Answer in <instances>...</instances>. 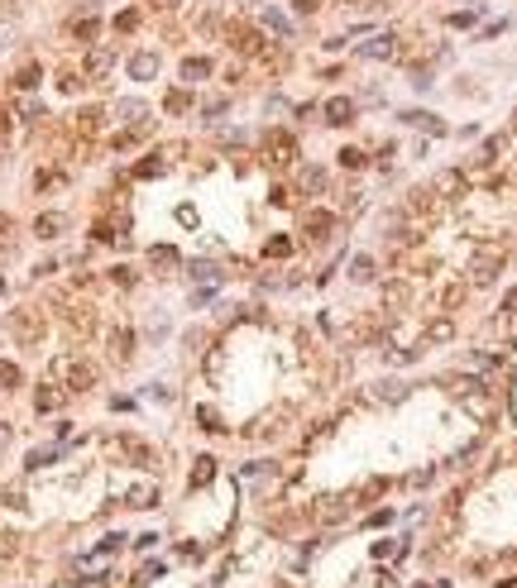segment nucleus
Masks as SVG:
<instances>
[{
	"mask_svg": "<svg viewBox=\"0 0 517 588\" xmlns=\"http://www.w3.org/2000/svg\"><path fill=\"white\" fill-rule=\"evenodd\" d=\"M67 230V216L63 211H44L39 220H34V239H58Z\"/></svg>",
	"mask_w": 517,
	"mask_h": 588,
	"instance_id": "cd10ccee",
	"label": "nucleus"
},
{
	"mask_svg": "<svg viewBox=\"0 0 517 588\" xmlns=\"http://www.w3.org/2000/svg\"><path fill=\"white\" fill-rule=\"evenodd\" d=\"M226 111H230V96H211V101H201V115H206V120H221Z\"/></svg>",
	"mask_w": 517,
	"mask_h": 588,
	"instance_id": "a19ab883",
	"label": "nucleus"
},
{
	"mask_svg": "<svg viewBox=\"0 0 517 588\" xmlns=\"http://www.w3.org/2000/svg\"><path fill=\"white\" fill-rule=\"evenodd\" d=\"M187 278L192 283H226V273H221V263H211V258H196V263H187Z\"/></svg>",
	"mask_w": 517,
	"mask_h": 588,
	"instance_id": "473e14b6",
	"label": "nucleus"
},
{
	"mask_svg": "<svg viewBox=\"0 0 517 588\" xmlns=\"http://www.w3.org/2000/svg\"><path fill=\"white\" fill-rule=\"evenodd\" d=\"M407 306H412V283L407 278H388L383 283V316H407Z\"/></svg>",
	"mask_w": 517,
	"mask_h": 588,
	"instance_id": "dca6fc26",
	"label": "nucleus"
},
{
	"mask_svg": "<svg viewBox=\"0 0 517 588\" xmlns=\"http://www.w3.org/2000/svg\"><path fill=\"white\" fill-rule=\"evenodd\" d=\"M139 24H144V10H139V5H125V10H120V15L111 19V29L120 34V39H129V34H139Z\"/></svg>",
	"mask_w": 517,
	"mask_h": 588,
	"instance_id": "c756f323",
	"label": "nucleus"
},
{
	"mask_svg": "<svg viewBox=\"0 0 517 588\" xmlns=\"http://www.w3.org/2000/svg\"><path fill=\"white\" fill-rule=\"evenodd\" d=\"M125 72H129V81H154L163 72V53L159 48H134L125 58Z\"/></svg>",
	"mask_w": 517,
	"mask_h": 588,
	"instance_id": "4468645a",
	"label": "nucleus"
},
{
	"mask_svg": "<svg viewBox=\"0 0 517 588\" xmlns=\"http://www.w3.org/2000/svg\"><path fill=\"white\" fill-rule=\"evenodd\" d=\"M258 254H263V258H273V263H283V258H292V254H297V239H292V235H268Z\"/></svg>",
	"mask_w": 517,
	"mask_h": 588,
	"instance_id": "c85d7f7f",
	"label": "nucleus"
},
{
	"mask_svg": "<svg viewBox=\"0 0 517 588\" xmlns=\"http://www.w3.org/2000/svg\"><path fill=\"white\" fill-rule=\"evenodd\" d=\"M216 77V58L211 53H187L178 63V81L182 86H201V81H211Z\"/></svg>",
	"mask_w": 517,
	"mask_h": 588,
	"instance_id": "2eb2a0df",
	"label": "nucleus"
},
{
	"mask_svg": "<svg viewBox=\"0 0 517 588\" xmlns=\"http://www.w3.org/2000/svg\"><path fill=\"white\" fill-rule=\"evenodd\" d=\"M355 53L364 58V63H398V58H403V34H398V29L369 34V39H364Z\"/></svg>",
	"mask_w": 517,
	"mask_h": 588,
	"instance_id": "6e6552de",
	"label": "nucleus"
},
{
	"mask_svg": "<svg viewBox=\"0 0 517 588\" xmlns=\"http://www.w3.org/2000/svg\"><path fill=\"white\" fill-rule=\"evenodd\" d=\"M316 111H321V125H331V129H350L359 120V101L355 96H326L321 106H316Z\"/></svg>",
	"mask_w": 517,
	"mask_h": 588,
	"instance_id": "f8f14e48",
	"label": "nucleus"
},
{
	"mask_svg": "<svg viewBox=\"0 0 517 588\" xmlns=\"http://www.w3.org/2000/svg\"><path fill=\"white\" fill-rule=\"evenodd\" d=\"M101 129H106V111H101V106H81L77 111V134L81 139H96Z\"/></svg>",
	"mask_w": 517,
	"mask_h": 588,
	"instance_id": "b1692460",
	"label": "nucleus"
},
{
	"mask_svg": "<svg viewBox=\"0 0 517 588\" xmlns=\"http://www.w3.org/2000/svg\"><path fill=\"white\" fill-rule=\"evenodd\" d=\"M111 283H115V287H134L139 278H134V268H129V263H115V268H111Z\"/></svg>",
	"mask_w": 517,
	"mask_h": 588,
	"instance_id": "49530a36",
	"label": "nucleus"
},
{
	"mask_svg": "<svg viewBox=\"0 0 517 588\" xmlns=\"http://www.w3.org/2000/svg\"><path fill=\"white\" fill-rule=\"evenodd\" d=\"M503 263H508V249H503V244H488V249H479V254L469 258L465 283L469 287H493V283H498V273H503Z\"/></svg>",
	"mask_w": 517,
	"mask_h": 588,
	"instance_id": "423d86ee",
	"label": "nucleus"
},
{
	"mask_svg": "<svg viewBox=\"0 0 517 588\" xmlns=\"http://www.w3.org/2000/svg\"><path fill=\"white\" fill-rule=\"evenodd\" d=\"M388 493V478H369V483H359V497L364 502H373V497H383Z\"/></svg>",
	"mask_w": 517,
	"mask_h": 588,
	"instance_id": "37998d69",
	"label": "nucleus"
},
{
	"mask_svg": "<svg viewBox=\"0 0 517 588\" xmlns=\"http://www.w3.org/2000/svg\"><path fill=\"white\" fill-rule=\"evenodd\" d=\"M221 44H230V53H235L240 63H254V67H258L263 58H268V48L283 44V39H273L268 29H258L249 15H230V19H226V34H221Z\"/></svg>",
	"mask_w": 517,
	"mask_h": 588,
	"instance_id": "f257e3e1",
	"label": "nucleus"
},
{
	"mask_svg": "<svg viewBox=\"0 0 517 588\" xmlns=\"http://www.w3.org/2000/svg\"><path fill=\"white\" fill-rule=\"evenodd\" d=\"M63 402H67V387H63V382H49V378H44L39 387H34V412H39V416L58 412Z\"/></svg>",
	"mask_w": 517,
	"mask_h": 588,
	"instance_id": "a211bd4d",
	"label": "nucleus"
},
{
	"mask_svg": "<svg viewBox=\"0 0 517 588\" xmlns=\"http://www.w3.org/2000/svg\"><path fill=\"white\" fill-rule=\"evenodd\" d=\"M336 5H345V10H359V5H364V10H369V0H336Z\"/></svg>",
	"mask_w": 517,
	"mask_h": 588,
	"instance_id": "4d7b16f0",
	"label": "nucleus"
},
{
	"mask_svg": "<svg viewBox=\"0 0 517 588\" xmlns=\"http://www.w3.org/2000/svg\"><path fill=\"white\" fill-rule=\"evenodd\" d=\"M106 450H111L115 460H125V464H139V469H154V464H159L154 445H149V440H139V435H129V430L111 435V440H106Z\"/></svg>",
	"mask_w": 517,
	"mask_h": 588,
	"instance_id": "0eeeda50",
	"label": "nucleus"
},
{
	"mask_svg": "<svg viewBox=\"0 0 517 588\" xmlns=\"http://www.w3.org/2000/svg\"><path fill=\"white\" fill-rule=\"evenodd\" d=\"M10 244H15V225L0 216V249H10Z\"/></svg>",
	"mask_w": 517,
	"mask_h": 588,
	"instance_id": "864d4df0",
	"label": "nucleus"
},
{
	"mask_svg": "<svg viewBox=\"0 0 517 588\" xmlns=\"http://www.w3.org/2000/svg\"><path fill=\"white\" fill-rule=\"evenodd\" d=\"M178 263H182V254L173 244H154V249H149V268L154 273H178Z\"/></svg>",
	"mask_w": 517,
	"mask_h": 588,
	"instance_id": "bb28decb",
	"label": "nucleus"
},
{
	"mask_svg": "<svg viewBox=\"0 0 517 588\" xmlns=\"http://www.w3.org/2000/svg\"><path fill=\"white\" fill-rule=\"evenodd\" d=\"M292 191H297V196H326V191H331V168H321V163H297V168H292Z\"/></svg>",
	"mask_w": 517,
	"mask_h": 588,
	"instance_id": "9d476101",
	"label": "nucleus"
},
{
	"mask_svg": "<svg viewBox=\"0 0 517 588\" xmlns=\"http://www.w3.org/2000/svg\"><path fill=\"white\" fill-rule=\"evenodd\" d=\"M216 469H221L216 455H196V460H192V478H187V483H192V488H206L211 478H216Z\"/></svg>",
	"mask_w": 517,
	"mask_h": 588,
	"instance_id": "2f4dec72",
	"label": "nucleus"
},
{
	"mask_svg": "<svg viewBox=\"0 0 517 588\" xmlns=\"http://www.w3.org/2000/svg\"><path fill=\"white\" fill-rule=\"evenodd\" d=\"M373 397H378V402H403L407 387H403V382H378V392H373Z\"/></svg>",
	"mask_w": 517,
	"mask_h": 588,
	"instance_id": "79ce46f5",
	"label": "nucleus"
},
{
	"mask_svg": "<svg viewBox=\"0 0 517 588\" xmlns=\"http://www.w3.org/2000/svg\"><path fill=\"white\" fill-rule=\"evenodd\" d=\"M498 34H508V19H493V24H484V29L474 34V44H488V39H498Z\"/></svg>",
	"mask_w": 517,
	"mask_h": 588,
	"instance_id": "8fccbe9b",
	"label": "nucleus"
},
{
	"mask_svg": "<svg viewBox=\"0 0 517 588\" xmlns=\"http://www.w3.org/2000/svg\"><path fill=\"white\" fill-rule=\"evenodd\" d=\"M53 86H58L63 96H77L81 86H86V77H81L77 67H58V72H53Z\"/></svg>",
	"mask_w": 517,
	"mask_h": 588,
	"instance_id": "72a5a7b5",
	"label": "nucleus"
},
{
	"mask_svg": "<svg viewBox=\"0 0 517 588\" xmlns=\"http://www.w3.org/2000/svg\"><path fill=\"white\" fill-rule=\"evenodd\" d=\"M268 474H278V464H273V460H254V464H244V478H268Z\"/></svg>",
	"mask_w": 517,
	"mask_h": 588,
	"instance_id": "a18cd8bd",
	"label": "nucleus"
},
{
	"mask_svg": "<svg viewBox=\"0 0 517 588\" xmlns=\"http://www.w3.org/2000/svg\"><path fill=\"white\" fill-rule=\"evenodd\" d=\"M350 283H378V258L373 254H355L350 258Z\"/></svg>",
	"mask_w": 517,
	"mask_h": 588,
	"instance_id": "7c9ffc66",
	"label": "nucleus"
},
{
	"mask_svg": "<svg viewBox=\"0 0 517 588\" xmlns=\"http://www.w3.org/2000/svg\"><path fill=\"white\" fill-rule=\"evenodd\" d=\"M10 335H15V345H24V350H39L44 335H49V316L39 306H15L10 311Z\"/></svg>",
	"mask_w": 517,
	"mask_h": 588,
	"instance_id": "39448f33",
	"label": "nucleus"
},
{
	"mask_svg": "<svg viewBox=\"0 0 517 588\" xmlns=\"http://www.w3.org/2000/svg\"><path fill=\"white\" fill-rule=\"evenodd\" d=\"M196 106V91L192 86H173V91L163 96V115H187Z\"/></svg>",
	"mask_w": 517,
	"mask_h": 588,
	"instance_id": "a878e982",
	"label": "nucleus"
},
{
	"mask_svg": "<svg viewBox=\"0 0 517 588\" xmlns=\"http://www.w3.org/2000/svg\"><path fill=\"white\" fill-rule=\"evenodd\" d=\"M125 502L129 507H159V483H134L125 493Z\"/></svg>",
	"mask_w": 517,
	"mask_h": 588,
	"instance_id": "f704fd0d",
	"label": "nucleus"
},
{
	"mask_svg": "<svg viewBox=\"0 0 517 588\" xmlns=\"http://www.w3.org/2000/svg\"><path fill=\"white\" fill-rule=\"evenodd\" d=\"M455 340V320L446 316V311H441L436 320H426V330H421V345H426V350H431V345H451Z\"/></svg>",
	"mask_w": 517,
	"mask_h": 588,
	"instance_id": "412c9836",
	"label": "nucleus"
},
{
	"mask_svg": "<svg viewBox=\"0 0 517 588\" xmlns=\"http://www.w3.org/2000/svg\"><path fill=\"white\" fill-rule=\"evenodd\" d=\"M163 173H168V153H163V148H154L144 163H134V177H144V182L149 177H163Z\"/></svg>",
	"mask_w": 517,
	"mask_h": 588,
	"instance_id": "c9c22d12",
	"label": "nucleus"
},
{
	"mask_svg": "<svg viewBox=\"0 0 517 588\" xmlns=\"http://www.w3.org/2000/svg\"><path fill=\"white\" fill-rule=\"evenodd\" d=\"M5 5H15V10H19V5H29V0H5Z\"/></svg>",
	"mask_w": 517,
	"mask_h": 588,
	"instance_id": "13d9d810",
	"label": "nucleus"
},
{
	"mask_svg": "<svg viewBox=\"0 0 517 588\" xmlns=\"http://www.w3.org/2000/svg\"><path fill=\"white\" fill-rule=\"evenodd\" d=\"M134 5H139V10H154V15H173L182 0H134Z\"/></svg>",
	"mask_w": 517,
	"mask_h": 588,
	"instance_id": "c03bdc74",
	"label": "nucleus"
},
{
	"mask_svg": "<svg viewBox=\"0 0 517 588\" xmlns=\"http://www.w3.org/2000/svg\"><path fill=\"white\" fill-rule=\"evenodd\" d=\"M403 211L412 216V220L431 225V220H441V211H446V196H441L436 187H412V191H407V201H403Z\"/></svg>",
	"mask_w": 517,
	"mask_h": 588,
	"instance_id": "1a4fd4ad",
	"label": "nucleus"
},
{
	"mask_svg": "<svg viewBox=\"0 0 517 588\" xmlns=\"http://www.w3.org/2000/svg\"><path fill=\"white\" fill-rule=\"evenodd\" d=\"M469 297V283H451V287H441V311L451 316V311H460Z\"/></svg>",
	"mask_w": 517,
	"mask_h": 588,
	"instance_id": "e433bc0d",
	"label": "nucleus"
},
{
	"mask_svg": "<svg viewBox=\"0 0 517 588\" xmlns=\"http://www.w3.org/2000/svg\"><path fill=\"white\" fill-rule=\"evenodd\" d=\"M53 378H63L67 392H91L101 373H96L91 359H81V354H63V359H53Z\"/></svg>",
	"mask_w": 517,
	"mask_h": 588,
	"instance_id": "20e7f679",
	"label": "nucleus"
},
{
	"mask_svg": "<svg viewBox=\"0 0 517 588\" xmlns=\"http://www.w3.org/2000/svg\"><path fill=\"white\" fill-rule=\"evenodd\" d=\"M10 134H15V115L0 111V139H10Z\"/></svg>",
	"mask_w": 517,
	"mask_h": 588,
	"instance_id": "5fc2aeb1",
	"label": "nucleus"
},
{
	"mask_svg": "<svg viewBox=\"0 0 517 588\" xmlns=\"http://www.w3.org/2000/svg\"><path fill=\"white\" fill-rule=\"evenodd\" d=\"M311 517H316V522H345V517H350V497H345V493L321 497V502L311 507Z\"/></svg>",
	"mask_w": 517,
	"mask_h": 588,
	"instance_id": "5701e85b",
	"label": "nucleus"
},
{
	"mask_svg": "<svg viewBox=\"0 0 517 588\" xmlns=\"http://www.w3.org/2000/svg\"><path fill=\"white\" fill-rule=\"evenodd\" d=\"M244 5H249L244 15L254 19L258 29H268V34H273V39H283V44H292V34H297V19H292L288 10H283V5H273V0H244Z\"/></svg>",
	"mask_w": 517,
	"mask_h": 588,
	"instance_id": "7ed1b4c3",
	"label": "nucleus"
},
{
	"mask_svg": "<svg viewBox=\"0 0 517 588\" xmlns=\"http://www.w3.org/2000/svg\"><path fill=\"white\" fill-rule=\"evenodd\" d=\"M196 426L206 430V435H221V430H226V421H221V412H216V407H196Z\"/></svg>",
	"mask_w": 517,
	"mask_h": 588,
	"instance_id": "ea45409f",
	"label": "nucleus"
},
{
	"mask_svg": "<svg viewBox=\"0 0 517 588\" xmlns=\"http://www.w3.org/2000/svg\"><path fill=\"white\" fill-rule=\"evenodd\" d=\"M283 5H288V15H292V19H316L326 5H331V0H283Z\"/></svg>",
	"mask_w": 517,
	"mask_h": 588,
	"instance_id": "58836bf2",
	"label": "nucleus"
},
{
	"mask_svg": "<svg viewBox=\"0 0 517 588\" xmlns=\"http://www.w3.org/2000/svg\"><path fill=\"white\" fill-rule=\"evenodd\" d=\"M398 120H403L407 129H421V134H431V139H441V134H446V120H441V115H431V111H403Z\"/></svg>",
	"mask_w": 517,
	"mask_h": 588,
	"instance_id": "aec40b11",
	"label": "nucleus"
},
{
	"mask_svg": "<svg viewBox=\"0 0 517 588\" xmlns=\"http://www.w3.org/2000/svg\"><path fill=\"white\" fill-rule=\"evenodd\" d=\"M336 225H340V216L331 206H307L302 211V239H307V244H326V239L336 235Z\"/></svg>",
	"mask_w": 517,
	"mask_h": 588,
	"instance_id": "9b49d317",
	"label": "nucleus"
},
{
	"mask_svg": "<svg viewBox=\"0 0 517 588\" xmlns=\"http://www.w3.org/2000/svg\"><path fill=\"white\" fill-rule=\"evenodd\" d=\"M513 134H517V111H513Z\"/></svg>",
	"mask_w": 517,
	"mask_h": 588,
	"instance_id": "bf43d9fd",
	"label": "nucleus"
},
{
	"mask_svg": "<svg viewBox=\"0 0 517 588\" xmlns=\"http://www.w3.org/2000/svg\"><path fill=\"white\" fill-rule=\"evenodd\" d=\"M53 460H58V450H34L29 460H24V469H49Z\"/></svg>",
	"mask_w": 517,
	"mask_h": 588,
	"instance_id": "09e8293b",
	"label": "nucleus"
},
{
	"mask_svg": "<svg viewBox=\"0 0 517 588\" xmlns=\"http://www.w3.org/2000/svg\"><path fill=\"white\" fill-rule=\"evenodd\" d=\"M39 77H44V63H39V58H24V63L15 67L10 86H15V91H34V86H39Z\"/></svg>",
	"mask_w": 517,
	"mask_h": 588,
	"instance_id": "393cba45",
	"label": "nucleus"
},
{
	"mask_svg": "<svg viewBox=\"0 0 517 588\" xmlns=\"http://www.w3.org/2000/svg\"><path fill=\"white\" fill-rule=\"evenodd\" d=\"M503 148H508V134H488L484 148L474 153V163H469V173H479V168H493V163L503 158Z\"/></svg>",
	"mask_w": 517,
	"mask_h": 588,
	"instance_id": "4be33fe9",
	"label": "nucleus"
},
{
	"mask_svg": "<svg viewBox=\"0 0 517 588\" xmlns=\"http://www.w3.org/2000/svg\"><path fill=\"white\" fill-rule=\"evenodd\" d=\"M258 163H263L268 173H288V168H297V163H302V143H297V134H292L288 125H268L263 134H258Z\"/></svg>",
	"mask_w": 517,
	"mask_h": 588,
	"instance_id": "f03ea898",
	"label": "nucleus"
},
{
	"mask_svg": "<svg viewBox=\"0 0 517 588\" xmlns=\"http://www.w3.org/2000/svg\"><path fill=\"white\" fill-rule=\"evenodd\" d=\"M336 163L345 168V173H359V168H369V153H364V148H355V143H345V148L336 153Z\"/></svg>",
	"mask_w": 517,
	"mask_h": 588,
	"instance_id": "4c0bfd02",
	"label": "nucleus"
},
{
	"mask_svg": "<svg viewBox=\"0 0 517 588\" xmlns=\"http://www.w3.org/2000/svg\"><path fill=\"white\" fill-rule=\"evenodd\" d=\"M431 478H436V469H417V474H407V478H403V488H426Z\"/></svg>",
	"mask_w": 517,
	"mask_h": 588,
	"instance_id": "603ef678",
	"label": "nucleus"
},
{
	"mask_svg": "<svg viewBox=\"0 0 517 588\" xmlns=\"http://www.w3.org/2000/svg\"><path fill=\"white\" fill-rule=\"evenodd\" d=\"M431 187H436L446 201H460V196L469 191V173H465V168H446V173H436V182H431Z\"/></svg>",
	"mask_w": 517,
	"mask_h": 588,
	"instance_id": "6ab92c4d",
	"label": "nucleus"
},
{
	"mask_svg": "<svg viewBox=\"0 0 517 588\" xmlns=\"http://www.w3.org/2000/svg\"><path fill=\"white\" fill-rule=\"evenodd\" d=\"M106 350H111V364H129V359H134V330H129V325H111Z\"/></svg>",
	"mask_w": 517,
	"mask_h": 588,
	"instance_id": "f3484780",
	"label": "nucleus"
},
{
	"mask_svg": "<svg viewBox=\"0 0 517 588\" xmlns=\"http://www.w3.org/2000/svg\"><path fill=\"white\" fill-rule=\"evenodd\" d=\"M63 34H67L77 48H91V44H101V34H106V19H101V15H67Z\"/></svg>",
	"mask_w": 517,
	"mask_h": 588,
	"instance_id": "ddd939ff",
	"label": "nucleus"
},
{
	"mask_svg": "<svg viewBox=\"0 0 517 588\" xmlns=\"http://www.w3.org/2000/svg\"><path fill=\"white\" fill-rule=\"evenodd\" d=\"M513 316H517V287H508L498 302V320H513Z\"/></svg>",
	"mask_w": 517,
	"mask_h": 588,
	"instance_id": "de8ad7c7",
	"label": "nucleus"
},
{
	"mask_svg": "<svg viewBox=\"0 0 517 588\" xmlns=\"http://www.w3.org/2000/svg\"><path fill=\"white\" fill-rule=\"evenodd\" d=\"M350 48V34H326L321 39V53H345Z\"/></svg>",
	"mask_w": 517,
	"mask_h": 588,
	"instance_id": "3c124183",
	"label": "nucleus"
},
{
	"mask_svg": "<svg viewBox=\"0 0 517 588\" xmlns=\"http://www.w3.org/2000/svg\"><path fill=\"white\" fill-rule=\"evenodd\" d=\"M388 522H393V512H388V507H378V512L369 517V526H388Z\"/></svg>",
	"mask_w": 517,
	"mask_h": 588,
	"instance_id": "6e6d98bb",
	"label": "nucleus"
}]
</instances>
